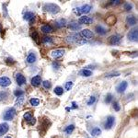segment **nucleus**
Instances as JSON below:
<instances>
[{
	"instance_id": "obj_16",
	"label": "nucleus",
	"mask_w": 138,
	"mask_h": 138,
	"mask_svg": "<svg viewBox=\"0 0 138 138\" xmlns=\"http://www.w3.org/2000/svg\"><path fill=\"white\" fill-rule=\"evenodd\" d=\"M35 61H36V55H35V53H29L27 57V62L29 63V64H33Z\"/></svg>"
},
{
	"instance_id": "obj_12",
	"label": "nucleus",
	"mask_w": 138,
	"mask_h": 138,
	"mask_svg": "<svg viewBox=\"0 0 138 138\" xmlns=\"http://www.w3.org/2000/svg\"><path fill=\"white\" fill-rule=\"evenodd\" d=\"M128 87V83L126 81H124L122 82V83H120V85L117 87V91H118L119 93H122L124 92V91L126 90V88H127Z\"/></svg>"
},
{
	"instance_id": "obj_38",
	"label": "nucleus",
	"mask_w": 138,
	"mask_h": 138,
	"mask_svg": "<svg viewBox=\"0 0 138 138\" xmlns=\"http://www.w3.org/2000/svg\"><path fill=\"white\" fill-rule=\"evenodd\" d=\"M24 101V98H23V97H19V98H18V100H17V102H16V104H17V106H20L22 104V102Z\"/></svg>"
},
{
	"instance_id": "obj_28",
	"label": "nucleus",
	"mask_w": 138,
	"mask_h": 138,
	"mask_svg": "<svg viewBox=\"0 0 138 138\" xmlns=\"http://www.w3.org/2000/svg\"><path fill=\"white\" fill-rule=\"evenodd\" d=\"M24 119H25V121L28 122V124H29V122H31L33 118H32V116H31V114L29 112H26L25 114H24Z\"/></svg>"
},
{
	"instance_id": "obj_31",
	"label": "nucleus",
	"mask_w": 138,
	"mask_h": 138,
	"mask_svg": "<svg viewBox=\"0 0 138 138\" xmlns=\"http://www.w3.org/2000/svg\"><path fill=\"white\" fill-rule=\"evenodd\" d=\"M14 94H15V96H16V97H18V98H19V97H23L24 92H23V91H22V90H20V89H18V90L15 91Z\"/></svg>"
},
{
	"instance_id": "obj_33",
	"label": "nucleus",
	"mask_w": 138,
	"mask_h": 138,
	"mask_svg": "<svg viewBox=\"0 0 138 138\" xmlns=\"http://www.w3.org/2000/svg\"><path fill=\"white\" fill-rule=\"evenodd\" d=\"M42 85H43V87H44V88H46V89H49V88H51V82L50 81H43V83H42Z\"/></svg>"
},
{
	"instance_id": "obj_3",
	"label": "nucleus",
	"mask_w": 138,
	"mask_h": 138,
	"mask_svg": "<svg viewBox=\"0 0 138 138\" xmlns=\"http://www.w3.org/2000/svg\"><path fill=\"white\" fill-rule=\"evenodd\" d=\"M15 114H16V110L14 108H11V109H8L4 114V120L6 121H11L13 120V118L15 117Z\"/></svg>"
},
{
	"instance_id": "obj_9",
	"label": "nucleus",
	"mask_w": 138,
	"mask_h": 138,
	"mask_svg": "<svg viewBox=\"0 0 138 138\" xmlns=\"http://www.w3.org/2000/svg\"><path fill=\"white\" fill-rule=\"evenodd\" d=\"M10 84H11V80L9 79L8 77H7V76H2V77H0V86H1V87H8Z\"/></svg>"
},
{
	"instance_id": "obj_17",
	"label": "nucleus",
	"mask_w": 138,
	"mask_h": 138,
	"mask_svg": "<svg viewBox=\"0 0 138 138\" xmlns=\"http://www.w3.org/2000/svg\"><path fill=\"white\" fill-rule=\"evenodd\" d=\"M127 23H128V25H131V26H133V25H135L136 24V18H135L134 16H129V17H127Z\"/></svg>"
},
{
	"instance_id": "obj_23",
	"label": "nucleus",
	"mask_w": 138,
	"mask_h": 138,
	"mask_svg": "<svg viewBox=\"0 0 138 138\" xmlns=\"http://www.w3.org/2000/svg\"><path fill=\"white\" fill-rule=\"evenodd\" d=\"M74 129H75V125L70 124V125L66 126V128L65 129V133H66V135H71V134H72V132L74 131Z\"/></svg>"
},
{
	"instance_id": "obj_22",
	"label": "nucleus",
	"mask_w": 138,
	"mask_h": 138,
	"mask_svg": "<svg viewBox=\"0 0 138 138\" xmlns=\"http://www.w3.org/2000/svg\"><path fill=\"white\" fill-rule=\"evenodd\" d=\"M80 75L83 76H86V77H88V76H90L92 75V72L90 70H87V69H83L80 72Z\"/></svg>"
},
{
	"instance_id": "obj_8",
	"label": "nucleus",
	"mask_w": 138,
	"mask_h": 138,
	"mask_svg": "<svg viewBox=\"0 0 138 138\" xmlns=\"http://www.w3.org/2000/svg\"><path fill=\"white\" fill-rule=\"evenodd\" d=\"M114 122H115V118L113 116H109L107 118V121L105 122V129H111V127L113 126L114 124Z\"/></svg>"
},
{
	"instance_id": "obj_42",
	"label": "nucleus",
	"mask_w": 138,
	"mask_h": 138,
	"mask_svg": "<svg viewBox=\"0 0 138 138\" xmlns=\"http://www.w3.org/2000/svg\"><path fill=\"white\" fill-rule=\"evenodd\" d=\"M6 63H7V64H14V60H13V59H11V58H7V60H6Z\"/></svg>"
},
{
	"instance_id": "obj_32",
	"label": "nucleus",
	"mask_w": 138,
	"mask_h": 138,
	"mask_svg": "<svg viewBox=\"0 0 138 138\" xmlns=\"http://www.w3.org/2000/svg\"><path fill=\"white\" fill-rule=\"evenodd\" d=\"M65 25H66V20L65 19H60L58 21H56L57 27H64Z\"/></svg>"
},
{
	"instance_id": "obj_39",
	"label": "nucleus",
	"mask_w": 138,
	"mask_h": 138,
	"mask_svg": "<svg viewBox=\"0 0 138 138\" xmlns=\"http://www.w3.org/2000/svg\"><path fill=\"white\" fill-rule=\"evenodd\" d=\"M95 101H96V98L92 96V97L90 98V100H88V102H87V105H92V104L94 103Z\"/></svg>"
},
{
	"instance_id": "obj_15",
	"label": "nucleus",
	"mask_w": 138,
	"mask_h": 138,
	"mask_svg": "<svg viewBox=\"0 0 138 138\" xmlns=\"http://www.w3.org/2000/svg\"><path fill=\"white\" fill-rule=\"evenodd\" d=\"M41 29H42V31L44 33H51V32H53V27H52L51 25H48V24L47 25L42 26V27L41 28Z\"/></svg>"
},
{
	"instance_id": "obj_2",
	"label": "nucleus",
	"mask_w": 138,
	"mask_h": 138,
	"mask_svg": "<svg viewBox=\"0 0 138 138\" xmlns=\"http://www.w3.org/2000/svg\"><path fill=\"white\" fill-rule=\"evenodd\" d=\"M91 10V6L89 5H85L82 6V7H76V8L74 9V12L76 13L78 16H81L83 14H87V13H89Z\"/></svg>"
},
{
	"instance_id": "obj_25",
	"label": "nucleus",
	"mask_w": 138,
	"mask_h": 138,
	"mask_svg": "<svg viewBox=\"0 0 138 138\" xmlns=\"http://www.w3.org/2000/svg\"><path fill=\"white\" fill-rule=\"evenodd\" d=\"M106 22H107L109 25H113V24L116 22V18H115V17H113V16L109 17V18L106 19Z\"/></svg>"
},
{
	"instance_id": "obj_24",
	"label": "nucleus",
	"mask_w": 138,
	"mask_h": 138,
	"mask_svg": "<svg viewBox=\"0 0 138 138\" xmlns=\"http://www.w3.org/2000/svg\"><path fill=\"white\" fill-rule=\"evenodd\" d=\"M100 134H101V130L98 127H95L94 129L91 131V135H92L93 136H98V135H100Z\"/></svg>"
},
{
	"instance_id": "obj_45",
	"label": "nucleus",
	"mask_w": 138,
	"mask_h": 138,
	"mask_svg": "<svg viewBox=\"0 0 138 138\" xmlns=\"http://www.w3.org/2000/svg\"><path fill=\"white\" fill-rule=\"evenodd\" d=\"M6 138H11V137H9V136H7V137H6Z\"/></svg>"
},
{
	"instance_id": "obj_27",
	"label": "nucleus",
	"mask_w": 138,
	"mask_h": 138,
	"mask_svg": "<svg viewBox=\"0 0 138 138\" xmlns=\"http://www.w3.org/2000/svg\"><path fill=\"white\" fill-rule=\"evenodd\" d=\"M55 93L56 95H58V96H61V95H63V93H64V89L61 87H56L55 88Z\"/></svg>"
},
{
	"instance_id": "obj_13",
	"label": "nucleus",
	"mask_w": 138,
	"mask_h": 138,
	"mask_svg": "<svg viewBox=\"0 0 138 138\" xmlns=\"http://www.w3.org/2000/svg\"><path fill=\"white\" fill-rule=\"evenodd\" d=\"M9 125L7 124H0V136L4 135L8 132Z\"/></svg>"
},
{
	"instance_id": "obj_19",
	"label": "nucleus",
	"mask_w": 138,
	"mask_h": 138,
	"mask_svg": "<svg viewBox=\"0 0 138 138\" xmlns=\"http://www.w3.org/2000/svg\"><path fill=\"white\" fill-rule=\"evenodd\" d=\"M69 29H72V31H77V29H81V26L80 25H77L76 22H73V23H70L69 24Z\"/></svg>"
},
{
	"instance_id": "obj_4",
	"label": "nucleus",
	"mask_w": 138,
	"mask_h": 138,
	"mask_svg": "<svg viewBox=\"0 0 138 138\" xmlns=\"http://www.w3.org/2000/svg\"><path fill=\"white\" fill-rule=\"evenodd\" d=\"M137 38H138V31L137 29H134L128 33V39L132 42H137Z\"/></svg>"
},
{
	"instance_id": "obj_5",
	"label": "nucleus",
	"mask_w": 138,
	"mask_h": 138,
	"mask_svg": "<svg viewBox=\"0 0 138 138\" xmlns=\"http://www.w3.org/2000/svg\"><path fill=\"white\" fill-rule=\"evenodd\" d=\"M52 56L53 58L57 59V58H61L62 56H64L65 55V50H62V49H57V50H53L52 52Z\"/></svg>"
},
{
	"instance_id": "obj_37",
	"label": "nucleus",
	"mask_w": 138,
	"mask_h": 138,
	"mask_svg": "<svg viewBox=\"0 0 138 138\" xmlns=\"http://www.w3.org/2000/svg\"><path fill=\"white\" fill-rule=\"evenodd\" d=\"M43 42L44 43H52V42H53V39L50 38V37H44Z\"/></svg>"
},
{
	"instance_id": "obj_18",
	"label": "nucleus",
	"mask_w": 138,
	"mask_h": 138,
	"mask_svg": "<svg viewBox=\"0 0 138 138\" xmlns=\"http://www.w3.org/2000/svg\"><path fill=\"white\" fill-rule=\"evenodd\" d=\"M95 31H97V33H98V34H101V35H103V34H105L106 32H107V31H106V29H104L102 26H97L96 28H95Z\"/></svg>"
},
{
	"instance_id": "obj_20",
	"label": "nucleus",
	"mask_w": 138,
	"mask_h": 138,
	"mask_svg": "<svg viewBox=\"0 0 138 138\" xmlns=\"http://www.w3.org/2000/svg\"><path fill=\"white\" fill-rule=\"evenodd\" d=\"M78 38H79V34H71L70 36L67 37V40L71 42H77Z\"/></svg>"
},
{
	"instance_id": "obj_7",
	"label": "nucleus",
	"mask_w": 138,
	"mask_h": 138,
	"mask_svg": "<svg viewBox=\"0 0 138 138\" xmlns=\"http://www.w3.org/2000/svg\"><path fill=\"white\" fill-rule=\"evenodd\" d=\"M121 39H122V37H121V35H112V36H111L109 38V42L111 44H112V45H115V44H118L119 42H120Z\"/></svg>"
},
{
	"instance_id": "obj_41",
	"label": "nucleus",
	"mask_w": 138,
	"mask_h": 138,
	"mask_svg": "<svg viewBox=\"0 0 138 138\" xmlns=\"http://www.w3.org/2000/svg\"><path fill=\"white\" fill-rule=\"evenodd\" d=\"M120 76V73H114V74H111L106 76V77H112V76Z\"/></svg>"
},
{
	"instance_id": "obj_30",
	"label": "nucleus",
	"mask_w": 138,
	"mask_h": 138,
	"mask_svg": "<svg viewBox=\"0 0 138 138\" xmlns=\"http://www.w3.org/2000/svg\"><path fill=\"white\" fill-rule=\"evenodd\" d=\"M31 37H32V39L35 41V42H37V43H39V34L36 32V31H33L32 33H31Z\"/></svg>"
},
{
	"instance_id": "obj_10",
	"label": "nucleus",
	"mask_w": 138,
	"mask_h": 138,
	"mask_svg": "<svg viewBox=\"0 0 138 138\" xmlns=\"http://www.w3.org/2000/svg\"><path fill=\"white\" fill-rule=\"evenodd\" d=\"M78 22L80 24H85V25H89V24L92 22V18H89V17H87V16H83L81 18H79L78 19Z\"/></svg>"
},
{
	"instance_id": "obj_43",
	"label": "nucleus",
	"mask_w": 138,
	"mask_h": 138,
	"mask_svg": "<svg viewBox=\"0 0 138 138\" xmlns=\"http://www.w3.org/2000/svg\"><path fill=\"white\" fill-rule=\"evenodd\" d=\"M120 3H121L120 0H116V1H111V4H113V5H119Z\"/></svg>"
},
{
	"instance_id": "obj_40",
	"label": "nucleus",
	"mask_w": 138,
	"mask_h": 138,
	"mask_svg": "<svg viewBox=\"0 0 138 138\" xmlns=\"http://www.w3.org/2000/svg\"><path fill=\"white\" fill-rule=\"evenodd\" d=\"M132 7H133V6L131 5V4H125V5H124V9H125V10H127V11H129V10H131L132 9Z\"/></svg>"
},
{
	"instance_id": "obj_11",
	"label": "nucleus",
	"mask_w": 138,
	"mask_h": 138,
	"mask_svg": "<svg viewBox=\"0 0 138 138\" xmlns=\"http://www.w3.org/2000/svg\"><path fill=\"white\" fill-rule=\"evenodd\" d=\"M16 81L18 86H22L26 83V78L22 74H18L16 76Z\"/></svg>"
},
{
	"instance_id": "obj_14",
	"label": "nucleus",
	"mask_w": 138,
	"mask_h": 138,
	"mask_svg": "<svg viewBox=\"0 0 138 138\" xmlns=\"http://www.w3.org/2000/svg\"><path fill=\"white\" fill-rule=\"evenodd\" d=\"M41 83H42V77H41V76H35L31 79V85L33 87H38Z\"/></svg>"
},
{
	"instance_id": "obj_35",
	"label": "nucleus",
	"mask_w": 138,
	"mask_h": 138,
	"mask_svg": "<svg viewBox=\"0 0 138 138\" xmlns=\"http://www.w3.org/2000/svg\"><path fill=\"white\" fill-rule=\"evenodd\" d=\"M113 109H114L116 111H120V110H121V106H120V104H119V102L115 101L114 103H113Z\"/></svg>"
},
{
	"instance_id": "obj_29",
	"label": "nucleus",
	"mask_w": 138,
	"mask_h": 138,
	"mask_svg": "<svg viewBox=\"0 0 138 138\" xmlns=\"http://www.w3.org/2000/svg\"><path fill=\"white\" fill-rule=\"evenodd\" d=\"M29 103H31V105H32V106H37V105H39V103H40V100H39L38 98H32L31 100H29Z\"/></svg>"
},
{
	"instance_id": "obj_6",
	"label": "nucleus",
	"mask_w": 138,
	"mask_h": 138,
	"mask_svg": "<svg viewBox=\"0 0 138 138\" xmlns=\"http://www.w3.org/2000/svg\"><path fill=\"white\" fill-rule=\"evenodd\" d=\"M79 36H81L83 39H91L93 37V33L89 29H83L79 33Z\"/></svg>"
},
{
	"instance_id": "obj_1",
	"label": "nucleus",
	"mask_w": 138,
	"mask_h": 138,
	"mask_svg": "<svg viewBox=\"0 0 138 138\" xmlns=\"http://www.w3.org/2000/svg\"><path fill=\"white\" fill-rule=\"evenodd\" d=\"M43 9L47 12L51 13V14H57V13L60 11V7H58L57 5L55 4H45L43 6Z\"/></svg>"
},
{
	"instance_id": "obj_44",
	"label": "nucleus",
	"mask_w": 138,
	"mask_h": 138,
	"mask_svg": "<svg viewBox=\"0 0 138 138\" xmlns=\"http://www.w3.org/2000/svg\"><path fill=\"white\" fill-rule=\"evenodd\" d=\"M0 32H2V28H1V26H0Z\"/></svg>"
},
{
	"instance_id": "obj_26",
	"label": "nucleus",
	"mask_w": 138,
	"mask_h": 138,
	"mask_svg": "<svg viewBox=\"0 0 138 138\" xmlns=\"http://www.w3.org/2000/svg\"><path fill=\"white\" fill-rule=\"evenodd\" d=\"M8 97V93L7 91H0V101H4Z\"/></svg>"
},
{
	"instance_id": "obj_21",
	"label": "nucleus",
	"mask_w": 138,
	"mask_h": 138,
	"mask_svg": "<svg viewBox=\"0 0 138 138\" xmlns=\"http://www.w3.org/2000/svg\"><path fill=\"white\" fill-rule=\"evenodd\" d=\"M23 18L25 20H31L32 18H34V13L33 12H26L25 15H24Z\"/></svg>"
},
{
	"instance_id": "obj_34",
	"label": "nucleus",
	"mask_w": 138,
	"mask_h": 138,
	"mask_svg": "<svg viewBox=\"0 0 138 138\" xmlns=\"http://www.w3.org/2000/svg\"><path fill=\"white\" fill-rule=\"evenodd\" d=\"M65 87H66V90H70V89L73 87V82H72V81L66 82V86H65Z\"/></svg>"
},
{
	"instance_id": "obj_36",
	"label": "nucleus",
	"mask_w": 138,
	"mask_h": 138,
	"mask_svg": "<svg viewBox=\"0 0 138 138\" xmlns=\"http://www.w3.org/2000/svg\"><path fill=\"white\" fill-rule=\"evenodd\" d=\"M112 100V95L111 94H108L107 96H106V98H105V102L106 103H110V102Z\"/></svg>"
}]
</instances>
